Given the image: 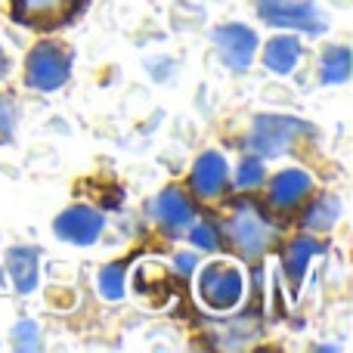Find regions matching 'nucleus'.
Returning a JSON list of instances; mask_svg holds the SVG:
<instances>
[{"label": "nucleus", "mask_w": 353, "mask_h": 353, "mask_svg": "<svg viewBox=\"0 0 353 353\" xmlns=\"http://www.w3.org/2000/svg\"><path fill=\"white\" fill-rule=\"evenodd\" d=\"M338 217H341V199L325 192V195H319L313 205H307L301 223H304V230H310V232H329L332 226L338 223Z\"/></svg>", "instance_id": "2eb2a0df"}, {"label": "nucleus", "mask_w": 353, "mask_h": 353, "mask_svg": "<svg viewBox=\"0 0 353 353\" xmlns=\"http://www.w3.org/2000/svg\"><path fill=\"white\" fill-rule=\"evenodd\" d=\"M304 137H313V124L292 115H257L251 124L248 149L257 159H279Z\"/></svg>", "instance_id": "f257e3e1"}, {"label": "nucleus", "mask_w": 353, "mask_h": 353, "mask_svg": "<svg viewBox=\"0 0 353 353\" xmlns=\"http://www.w3.org/2000/svg\"><path fill=\"white\" fill-rule=\"evenodd\" d=\"M37 261H41V251L31 245H16L6 251V273L19 294H31L37 288V267H41Z\"/></svg>", "instance_id": "f8f14e48"}, {"label": "nucleus", "mask_w": 353, "mask_h": 353, "mask_svg": "<svg viewBox=\"0 0 353 353\" xmlns=\"http://www.w3.org/2000/svg\"><path fill=\"white\" fill-rule=\"evenodd\" d=\"M152 217L161 223V230L176 236L195 220V201L183 192L180 186H168L159 192V199L152 201Z\"/></svg>", "instance_id": "6e6552de"}, {"label": "nucleus", "mask_w": 353, "mask_h": 353, "mask_svg": "<svg viewBox=\"0 0 353 353\" xmlns=\"http://www.w3.org/2000/svg\"><path fill=\"white\" fill-rule=\"evenodd\" d=\"M310 192H313V176L301 171V168H288V171L276 174L273 183H270V205L276 211H292Z\"/></svg>", "instance_id": "9b49d317"}, {"label": "nucleus", "mask_w": 353, "mask_h": 353, "mask_svg": "<svg viewBox=\"0 0 353 353\" xmlns=\"http://www.w3.org/2000/svg\"><path fill=\"white\" fill-rule=\"evenodd\" d=\"M189 239H192V245L201 248V251H217L220 248V232H217V226H214V220H201V223H195L192 232H189Z\"/></svg>", "instance_id": "aec40b11"}, {"label": "nucleus", "mask_w": 353, "mask_h": 353, "mask_svg": "<svg viewBox=\"0 0 353 353\" xmlns=\"http://www.w3.org/2000/svg\"><path fill=\"white\" fill-rule=\"evenodd\" d=\"M242 292H245L242 273L232 263L217 261V263H208L199 273V298L217 313L232 310L242 301Z\"/></svg>", "instance_id": "39448f33"}, {"label": "nucleus", "mask_w": 353, "mask_h": 353, "mask_svg": "<svg viewBox=\"0 0 353 353\" xmlns=\"http://www.w3.org/2000/svg\"><path fill=\"white\" fill-rule=\"evenodd\" d=\"M319 78H323V84H344L350 78V50L344 43H332L323 50Z\"/></svg>", "instance_id": "dca6fc26"}, {"label": "nucleus", "mask_w": 353, "mask_h": 353, "mask_svg": "<svg viewBox=\"0 0 353 353\" xmlns=\"http://www.w3.org/2000/svg\"><path fill=\"white\" fill-rule=\"evenodd\" d=\"M6 74H10V59H6V53L0 50V81H3Z\"/></svg>", "instance_id": "5701e85b"}, {"label": "nucleus", "mask_w": 353, "mask_h": 353, "mask_svg": "<svg viewBox=\"0 0 353 353\" xmlns=\"http://www.w3.org/2000/svg\"><path fill=\"white\" fill-rule=\"evenodd\" d=\"M12 19L31 28H53L74 12L78 0H10Z\"/></svg>", "instance_id": "9d476101"}, {"label": "nucleus", "mask_w": 353, "mask_h": 353, "mask_svg": "<svg viewBox=\"0 0 353 353\" xmlns=\"http://www.w3.org/2000/svg\"><path fill=\"white\" fill-rule=\"evenodd\" d=\"M226 236H230V242L239 248V254L254 261V257H261L263 251L273 245L276 230H273V223H270V217L254 201H236L230 220H226Z\"/></svg>", "instance_id": "f03ea898"}, {"label": "nucleus", "mask_w": 353, "mask_h": 353, "mask_svg": "<svg viewBox=\"0 0 353 353\" xmlns=\"http://www.w3.org/2000/svg\"><path fill=\"white\" fill-rule=\"evenodd\" d=\"M230 183V165L220 152H201L189 171V189L199 199H217Z\"/></svg>", "instance_id": "1a4fd4ad"}, {"label": "nucleus", "mask_w": 353, "mask_h": 353, "mask_svg": "<svg viewBox=\"0 0 353 353\" xmlns=\"http://www.w3.org/2000/svg\"><path fill=\"white\" fill-rule=\"evenodd\" d=\"M105 230V214L90 205H72L53 220L56 239L68 245H93Z\"/></svg>", "instance_id": "0eeeda50"}, {"label": "nucleus", "mask_w": 353, "mask_h": 353, "mask_svg": "<svg viewBox=\"0 0 353 353\" xmlns=\"http://www.w3.org/2000/svg\"><path fill=\"white\" fill-rule=\"evenodd\" d=\"M257 41H261V37H257L254 28H248V25L226 22V25L214 28L217 53H220V59H223V65L232 68V72H248L251 62H254V53H257Z\"/></svg>", "instance_id": "423d86ee"}, {"label": "nucleus", "mask_w": 353, "mask_h": 353, "mask_svg": "<svg viewBox=\"0 0 353 353\" xmlns=\"http://www.w3.org/2000/svg\"><path fill=\"white\" fill-rule=\"evenodd\" d=\"M176 270H180L183 276H189L195 270V254H176Z\"/></svg>", "instance_id": "4be33fe9"}, {"label": "nucleus", "mask_w": 353, "mask_h": 353, "mask_svg": "<svg viewBox=\"0 0 353 353\" xmlns=\"http://www.w3.org/2000/svg\"><path fill=\"white\" fill-rule=\"evenodd\" d=\"M16 121H19V112H16L12 97H0V146L12 140V134H16Z\"/></svg>", "instance_id": "412c9836"}, {"label": "nucleus", "mask_w": 353, "mask_h": 353, "mask_svg": "<svg viewBox=\"0 0 353 353\" xmlns=\"http://www.w3.org/2000/svg\"><path fill=\"white\" fill-rule=\"evenodd\" d=\"M124 279H128V263L118 261V263H105L97 276V285L99 294L105 301H121L124 298Z\"/></svg>", "instance_id": "f3484780"}, {"label": "nucleus", "mask_w": 353, "mask_h": 353, "mask_svg": "<svg viewBox=\"0 0 353 353\" xmlns=\"http://www.w3.org/2000/svg\"><path fill=\"white\" fill-rule=\"evenodd\" d=\"M301 56H304V47H301L298 37L279 34L273 41H267V47H263V65L273 74H292L298 68Z\"/></svg>", "instance_id": "ddd939ff"}, {"label": "nucleus", "mask_w": 353, "mask_h": 353, "mask_svg": "<svg viewBox=\"0 0 353 353\" xmlns=\"http://www.w3.org/2000/svg\"><path fill=\"white\" fill-rule=\"evenodd\" d=\"M72 74V50L62 47L59 41H41L31 47L28 59H25V84L31 90L53 93Z\"/></svg>", "instance_id": "7ed1b4c3"}, {"label": "nucleus", "mask_w": 353, "mask_h": 353, "mask_svg": "<svg viewBox=\"0 0 353 353\" xmlns=\"http://www.w3.org/2000/svg\"><path fill=\"white\" fill-rule=\"evenodd\" d=\"M267 180V165L261 159H245L236 171V186L239 189H257Z\"/></svg>", "instance_id": "6ab92c4d"}, {"label": "nucleus", "mask_w": 353, "mask_h": 353, "mask_svg": "<svg viewBox=\"0 0 353 353\" xmlns=\"http://www.w3.org/2000/svg\"><path fill=\"white\" fill-rule=\"evenodd\" d=\"M323 251H325V245L316 242V239H310V236L292 239V242L285 245V254H282V270H285V276L292 279L294 288H298L301 279H304L307 263H310L316 254H323Z\"/></svg>", "instance_id": "4468645a"}, {"label": "nucleus", "mask_w": 353, "mask_h": 353, "mask_svg": "<svg viewBox=\"0 0 353 353\" xmlns=\"http://www.w3.org/2000/svg\"><path fill=\"white\" fill-rule=\"evenodd\" d=\"M257 16L276 28H294L304 34H323L329 19L313 0H257Z\"/></svg>", "instance_id": "20e7f679"}, {"label": "nucleus", "mask_w": 353, "mask_h": 353, "mask_svg": "<svg viewBox=\"0 0 353 353\" xmlns=\"http://www.w3.org/2000/svg\"><path fill=\"white\" fill-rule=\"evenodd\" d=\"M12 347L16 350H41V329L34 319H22L12 325Z\"/></svg>", "instance_id": "a211bd4d"}]
</instances>
